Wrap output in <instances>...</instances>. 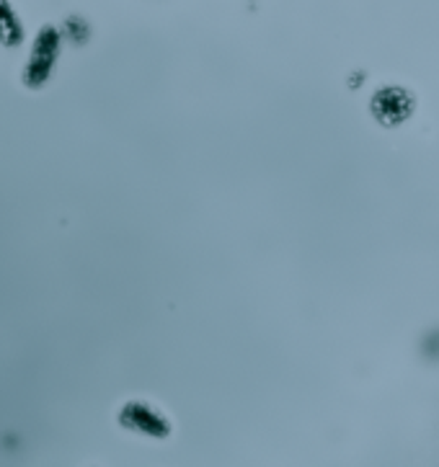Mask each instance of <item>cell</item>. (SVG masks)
Returning a JSON list of instances; mask_svg holds the SVG:
<instances>
[{"mask_svg": "<svg viewBox=\"0 0 439 467\" xmlns=\"http://www.w3.org/2000/svg\"><path fill=\"white\" fill-rule=\"evenodd\" d=\"M24 42H26V26L16 11L14 0H0V47L18 49Z\"/></svg>", "mask_w": 439, "mask_h": 467, "instance_id": "obj_4", "label": "cell"}, {"mask_svg": "<svg viewBox=\"0 0 439 467\" xmlns=\"http://www.w3.org/2000/svg\"><path fill=\"white\" fill-rule=\"evenodd\" d=\"M416 111V96L403 86H380L370 99V114L380 127H398Z\"/></svg>", "mask_w": 439, "mask_h": 467, "instance_id": "obj_3", "label": "cell"}, {"mask_svg": "<svg viewBox=\"0 0 439 467\" xmlns=\"http://www.w3.org/2000/svg\"><path fill=\"white\" fill-rule=\"evenodd\" d=\"M62 31L55 24H42L31 39L29 55L21 67V86L26 91H42L52 80L62 55Z\"/></svg>", "mask_w": 439, "mask_h": 467, "instance_id": "obj_1", "label": "cell"}, {"mask_svg": "<svg viewBox=\"0 0 439 467\" xmlns=\"http://www.w3.org/2000/svg\"><path fill=\"white\" fill-rule=\"evenodd\" d=\"M117 426L121 431H130V434L142 439H155V441H163L173 434L171 416L163 408H158L152 400H145V398L124 400L117 410Z\"/></svg>", "mask_w": 439, "mask_h": 467, "instance_id": "obj_2", "label": "cell"}, {"mask_svg": "<svg viewBox=\"0 0 439 467\" xmlns=\"http://www.w3.org/2000/svg\"><path fill=\"white\" fill-rule=\"evenodd\" d=\"M62 39L65 42H73V45H86L91 39V26L83 16L70 14L65 21H62Z\"/></svg>", "mask_w": 439, "mask_h": 467, "instance_id": "obj_5", "label": "cell"}]
</instances>
